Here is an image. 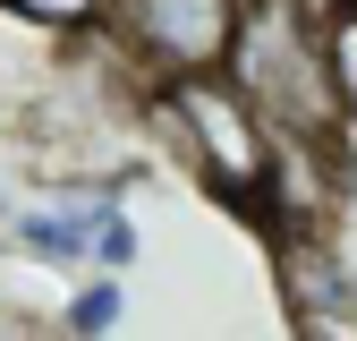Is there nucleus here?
Instances as JSON below:
<instances>
[{"label":"nucleus","instance_id":"nucleus-7","mask_svg":"<svg viewBox=\"0 0 357 341\" xmlns=\"http://www.w3.org/2000/svg\"><path fill=\"white\" fill-rule=\"evenodd\" d=\"M119 324H128V282L85 273V282L60 298V341H111Z\"/></svg>","mask_w":357,"mask_h":341},{"label":"nucleus","instance_id":"nucleus-3","mask_svg":"<svg viewBox=\"0 0 357 341\" xmlns=\"http://www.w3.org/2000/svg\"><path fill=\"white\" fill-rule=\"evenodd\" d=\"M247 0H111L102 43L119 52V68L137 85H170V77H213L230 60Z\"/></svg>","mask_w":357,"mask_h":341},{"label":"nucleus","instance_id":"nucleus-2","mask_svg":"<svg viewBox=\"0 0 357 341\" xmlns=\"http://www.w3.org/2000/svg\"><path fill=\"white\" fill-rule=\"evenodd\" d=\"M221 77L255 103V119L273 137H315V145L349 137L340 111H332V85H324V43H315V9L306 0H247Z\"/></svg>","mask_w":357,"mask_h":341},{"label":"nucleus","instance_id":"nucleus-9","mask_svg":"<svg viewBox=\"0 0 357 341\" xmlns=\"http://www.w3.org/2000/svg\"><path fill=\"white\" fill-rule=\"evenodd\" d=\"M137 256H145V239H137V213H128V205H111L102 222H94L85 273H102V282H128V273H137Z\"/></svg>","mask_w":357,"mask_h":341},{"label":"nucleus","instance_id":"nucleus-4","mask_svg":"<svg viewBox=\"0 0 357 341\" xmlns=\"http://www.w3.org/2000/svg\"><path fill=\"white\" fill-rule=\"evenodd\" d=\"M273 290H281V307H289V333L357 324V265H349V239H340V231L273 239Z\"/></svg>","mask_w":357,"mask_h":341},{"label":"nucleus","instance_id":"nucleus-8","mask_svg":"<svg viewBox=\"0 0 357 341\" xmlns=\"http://www.w3.org/2000/svg\"><path fill=\"white\" fill-rule=\"evenodd\" d=\"M17 26H34V34H60V43H94L102 34V17H111V0H0Z\"/></svg>","mask_w":357,"mask_h":341},{"label":"nucleus","instance_id":"nucleus-5","mask_svg":"<svg viewBox=\"0 0 357 341\" xmlns=\"http://www.w3.org/2000/svg\"><path fill=\"white\" fill-rule=\"evenodd\" d=\"M111 205H128V196H111V188H52V196H34L17 213H0V239H9L26 265L85 282V247H94V222Z\"/></svg>","mask_w":357,"mask_h":341},{"label":"nucleus","instance_id":"nucleus-1","mask_svg":"<svg viewBox=\"0 0 357 341\" xmlns=\"http://www.w3.org/2000/svg\"><path fill=\"white\" fill-rule=\"evenodd\" d=\"M145 128L178 154V170L221 196L238 222H264V180H273V128L255 119V103L238 94L230 77H170V85H145Z\"/></svg>","mask_w":357,"mask_h":341},{"label":"nucleus","instance_id":"nucleus-6","mask_svg":"<svg viewBox=\"0 0 357 341\" xmlns=\"http://www.w3.org/2000/svg\"><path fill=\"white\" fill-rule=\"evenodd\" d=\"M315 9V43H324V85H332V111L357 137V0H306Z\"/></svg>","mask_w":357,"mask_h":341},{"label":"nucleus","instance_id":"nucleus-10","mask_svg":"<svg viewBox=\"0 0 357 341\" xmlns=\"http://www.w3.org/2000/svg\"><path fill=\"white\" fill-rule=\"evenodd\" d=\"M349 265H357V239H349Z\"/></svg>","mask_w":357,"mask_h":341}]
</instances>
